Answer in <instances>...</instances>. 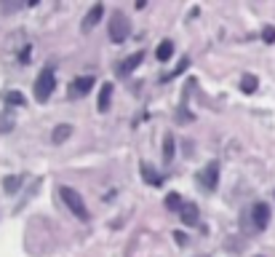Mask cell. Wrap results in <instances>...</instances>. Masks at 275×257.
<instances>
[{"instance_id":"7a4b0ae2","label":"cell","mask_w":275,"mask_h":257,"mask_svg":"<svg viewBox=\"0 0 275 257\" xmlns=\"http://www.w3.org/2000/svg\"><path fill=\"white\" fill-rule=\"evenodd\" d=\"M54 86H56V73H54V67H43L40 75H38V80H35V99H38V102H45V99L51 97Z\"/></svg>"},{"instance_id":"ba28073f","label":"cell","mask_w":275,"mask_h":257,"mask_svg":"<svg viewBox=\"0 0 275 257\" xmlns=\"http://www.w3.org/2000/svg\"><path fill=\"white\" fill-rule=\"evenodd\" d=\"M102 14H104V6H102V3H97V6H94V8L88 11V14H86V19H83V32H88V30L97 27V22L102 19Z\"/></svg>"},{"instance_id":"e0dca14e","label":"cell","mask_w":275,"mask_h":257,"mask_svg":"<svg viewBox=\"0 0 275 257\" xmlns=\"http://www.w3.org/2000/svg\"><path fill=\"white\" fill-rule=\"evenodd\" d=\"M6 104H19L21 108V104H27V99L21 97L19 91H6Z\"/></svg>"},{"instance_id":"30bf717a","label":"cell","mask_w":275,"mask_h":257,"mask_svg":"<svg viewBox=\"0 0 275 257\" xmlns=\"http://www.w3.org/2000/svg\"><path fill=\"white\" fill-rule=\"evenodd\" d=\"M142 59H145V51H136V54L126 56V59H123V65H121V73L126 75V73H131V70H136V67L142 65Z\"/></svg>"},{"instance_id":"d6986e66","label":"cell","mask_w":275,"mask_h":257,"mask_svg":"<svg viewBox=\"0 0 275 257\" xmlns=\"http://www.w3.org/2000/svg\"><path fill=\"white\" fill-rule=\"evenodd\" d=\"M262 38H265V43H275V27H265L262 30Z\"/></svg>"},{"instance_id":"9c48e42d","label":"cell","mask_w":275,"mask_h":257,"mask_svg":"<svg viewBox=\"0 0 275 257\" xmlns=\"http://www.w3.org/2000/svg\"><path fill=\"white\" fill-rule=\"evenodd\" d=\"M110 99H112V83L107 80V83H102V89H99V113H107L110 110Z\"/></svg>"},{"instance_id":"277c9868","label":"cell","mask_w":275,"mask_h":257,"mask_svg":"<svg viewBox=\"0 0 275 257\" xmlns=\"http://www.w3.org/2000/svg\"><path fill=\"white\" fill-rule=\"evenodd\" d=\"M198 182H200L206 190H214V188H217V182H219V161L206 163V169L198 172Z\"/></svg>"},{"instance_id":"52a82bcc","label":"cell","mask_w":275,"mask_h":257,"mask_svg":"<svg viewBox=\"0 0 275 257\" xmlns=\"http://www.w3.org/2000/svg\"><path fill=\"white\" fill-rule=\"evenodd\" d=\"M179 217H182V223L185 225H198V220H200V212H198V204L193 201H187L182 209H179Z\"/></svg>"},{"instance_id":"8fae6325","label":"cell","mask_w":275,"mask_h":257,"mask_svg":"<svg viewBox=\"0 0 275 257\" xmlns=\"http://www.w3.org/2000/svg\"><path fill=\"white\" fill-rule=\"evenodd\" d=\"M70 134H73V126H70V123H59V126L54 128V134H51V139H54L56 145H62V142H64V139H67Z\"/></svg>"},{"instance_id":"3957f363","label":"cell","mask_w":275,"mask_h":257,"mask_svg":"<svg viewBox=\"0 0 275 257\" xmlns=\"http://www.w3.org/2000/svg\"><path fill=\"white\" fill-rule=\"evenodd\" d=\"M131 32V25L123 11H112V19H110V40L112 43H123Z\"/></svg>"},{"instance_id":"ffe728a7","label":"cell","mask_w":275,"mask_h":257,"mask_svg":"<svg viewBox=\"0 0 275 257\" xmlns=\"http://www.w3.org/2000/svg\"><path fill=\"white\" fill-rule=\"evenodd\" d=\"M187 65H190V59H187V56H185V59H182V62L176 65V70H174V73H171L169 78H174V75H179V73H185V70H187Z\"/></svg>"},{"instance_id":"2e32d148","label":"cell","mask_w":275,"mask_h":257,"mask_svg":"<svg viewBox=\"0 0 275 257\" xmlns=\"http://www.w3.org/2000/svg\"><path fill=\"white\" fill-rule=\"evenodd\" d=\"M163 158L166 161L174 158V137L171 134H166V139H163Z\"/></svg>"},{"instance_id":"5bb4252c","label":"cell","mask_w":275,"mask_h":257,"mask_svg":"<svg viewBox=\"0 0 275 257\" xmlns=\"http://www.w3.org/2000/svg\"><path fill=\"white\" fill-rule=\"evenodd\" d=\"M21 180H25L21 174H11V177L3 180V190H6V193H16L19 185H21Z\"/></svg>"},{"instance_id":"7c38bea8","label":"cell","mask_w":275,"mask_h":257,"mask_svg":"<svg viewBox=\"0 0 275 257\" xmlns=\"http://www.w3.org/2000/svg\"><path fill=\"white\" fill-rule=\"evenodd\" d=\"M142 180L147 185H161V174H155L150 163H142Z\"/></svg>"},{"instance_id":"4fadbf2b","label":"cell","mask_w":275,"mask_h":257,"mask_svg":"<svg viewBox=\"0 0 275 257\" xmlns=\"http://www.w3.org/2000/svg\"><path fill=\"white\" fill-rule=\"evenodd\" d=\"M257 86H259L257 75H243V78H241V91H243V94H254Z\"/></svg>"},{"instance_id":"8992f818","label":"cell","mask_w":275,"mask_h":257,"mask_svg":"<svg viewBox=\"0 0 275 257\" xmlns=\"http://www.w3.org/2000/svg\"><path fill=\"white\" fill-rule=\"evenodd\" d=\"M251 220H254V225L259 230L267 228V223H270V206L265 201H257L254 206H251Z\"/></svg>"},{"instance_id":"5b68a950","label":"cell","mask_w":275,"mask_h":257,"mask_svg":"<svg viewBox=\"0 0 275 257\" xmlns=\"http://www.w3.org/2000/svg\"><path fill=\"white\" fill-rule=\"evenodd\" d=\"M91 86H94V75H80V78H75L73 83H70V91H67V94L73 97V99L86 97L88 91H91Z\"/></svg>"},{"instance_id":"9a60e30c","label":"cell","mask_w":275,"mask_h":257,"mask_svg":"<svg viewBox=\"0 0 275 257\" xmlns=\"http://www.w3.org/2000/svg\"><path fill=\"white\" fill-rule=\"evenodd\" d=\"M171 56H174V43H171V40H163V43L158 46V59H161V62H169Z\"/></svg>"},{"instance_id":"ac0fdd59","label":"cell","mask_w":275,"mask_h":257,"mask_svg":"<svg viewBox=\"0 0 275 257\" xmlns=\"http://www.w3.org/2000/svg\"><path fill=\"white\" fill-rule=\"evenodd\" d=\"M166 206H169V209H182L185 201L179 198V193H169V196H166Z\"/></svg>"},{"instance_id":"6da1fadb","label":"cell","mask_w":275,"mask_h":257,"mask_svg":"<svg viewBox=\"0 0 275 257\" xmlns=\"http://www.w3.org/2000/svg\"><path fill=\"white\" fill-rule=\"evenodd\" d=\"M59 193H62V201L67 204V209L73 212L78 220H83V223H88V206H86V201H83V196L75 190V188H70V185H62L59 188Z\"/></svg>"}]
</instances>
